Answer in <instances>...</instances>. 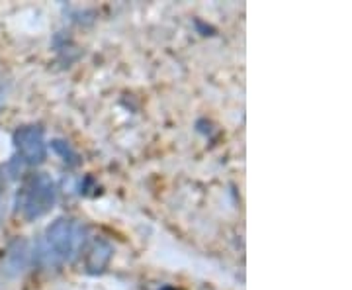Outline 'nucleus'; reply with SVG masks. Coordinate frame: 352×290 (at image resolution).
Masks as SVG:
<instances>
[{"instance_id":"f257e3e1","label":"nucleus","mask_w":352,"mask_h":290,"mask_svg":"<svg viewBox=\"0 0 352 290\" xmlns=\"http://www.w3.org/2000/svg\"><path fill=\"white\" fill-rule=\"evenodd\" d=\"M85 241V227L76 220L59 218L45 231V255L55 261L75 259Z\"/></svg>"},{"instance_id":"f03ea898","label":"nucleus","mask_w":352,"mask_h":290,"mask_svg":"<svg viewBox=\"0 0 352 290\" xmlns=\"http://www.w3.org/2000/svg\"><path fill=\"white\" fill-rule=\"evenodd\" d=\"M55 202H57V185L53 183V178L43 173L28 178L18 196V204L25 220H38L43 214H47Z\"/></svg>"},{"instance_id":"7ed1b4c3","label":"nucleus","mask_w":352,"mask_h":290,"mask_svg":"<svg viewBox=\"0 0 352 290\" xmlns=\"http://www.w3.org/2000/svg\"><path fill=\"white\" fill-rule=\"evenodd\" d=\"M14 145L20 159L28 165H39L47 157V145L43 138V130L38 126H24L16 130Z\"/></svg>"},{"instance_id":"20e7f679","label":"nucleus","mask_w":352,"mask_h":290,"mask_svg":"<svg viewBox=\"0 0 352 290\" xmlns=\"http://www.w3.org/2000/svg\"><path fill=\"white\" fill-rule=\"evenodd\" d=\"M30 263H32V247L28 241L18 238V240L10 241V245L6 247L0 269L6 277L14 278L24 275Z\"/></svg>"},{"instance_id":"39448f33","label":"nucleus","mask_w":352,"mask_h":290,"mask_svg":"<svg viewBox=\"0 0 352 290\" xmlns=\"http://www.w3.org/2000/svg\"><path fill=\"white\" fill-rule=\"evenodd\" d=\"M110 257H112V247H110L108 243H104V241H98V243L92 247V251L88 253V271H90V273H100L102 269L108 265Z\"/></svg>"},{"instance_id":"423d86ee","label":"nucleus","mask_w":352,"mask_h":290,"mask_svg":"<svg viewBox=\"0 0 352 290\" xmlns=\"http://www.w3.org/2000/svg\"><path fill=\"white\" fill-rule=\"evenodd\" d=\"M53 149L57 153H61V157H63L65 163H71L75 165L76 163V153L65 143V141H61V139H55L53 141Z\"/></svg>"},{"instance_id":"0eeeda50","label":"nucleus","mask_w":352,"mask_h":290,"mask_svg":"<svg viewBox=\"0 0 352 290\" xmlns=\"http://www.w3.org/2000/svg\"><path fill=\"white\" fill-rule=\"evenodd\" d=\"M0 214H2V206H0Z\"/></svg>"}]
</instances>
